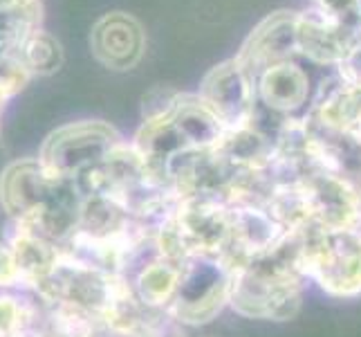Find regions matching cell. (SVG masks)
<instances>
[{"instance_id":"1","label":"cell","mask_w":361,"mask_h":337,"mask_svg":"<svg viewBox=\"0 0 361 337\" xmlns=\"http://www.w3.org/2000/svg\"><path fill=\"white\" fill-rule=\"evenodd\" d=\"M0 207L11 223L61 247L79 230L83 194L74 180L49 176L39 158H23L0 173Z\"/></svg>"},{"instance_id":"14","label":"cell","mask_w":361,"mask_h":337,"mask_svg":"<svg viewBox=\"0 0 361 337\" xmlns=\"http://www.w3.org/2000/svg\"><path fill=\"white\" fill-rule=\"evenodd\" d=\"M18 59L30 70L32 77H45V74H54L61 68V64H63V49H61V43L52 34L39 30L23 45Z\"/></svg>"},{"instance_id":"9","label":"cell","mask_w":361,"mask_h":337,"mask_svg":"<svg viewBox=\"0 0 361 337\" xmlns=\"http://www.w3.org/2000/svg\"><path fill=\"white\" fill-rule=\"evenodd\" d=\"M292 54H296V14L276 11L249 34L235 59L249 74L258 77L263 70L292 59Z\"/></svg>"},{"instance_id":"8","label":"cell","mask_w":361,"mask_h":337,"mask_svg":"<svg viewBox=\"0 0 361 337\" xmlns=\"http://www.w3.org/2000/svg\"><path fill=\"white\" fill-rule=\"evenodd\" d=\"M90 47L102 66L110 70H130L144 57L146 36L137 18L123 11H110L94 23Z\"/></svg>"},{"instance_id":"15","label":"cell","mask_w":361,"mask_h":337,"mask_svg":"<svg viewBox=\"0 0 361 337\" xmlns=\"http://www.w3.org/2000/svg\"><path fill=\"white\" fill-rule=\"evenodd\" d=\"M0 288H18L20 290L16 264H14V256H11L7 243H0Z\"/></svg>"},{"instance_id":"2","label":"cell","mask_w":361,"mask_h":337,"mask_svg":"<svg viewBox=\"0 0 361 337\" xmlns=\"http://www.w3.org/2000/svg\"><path fill=\"white\" fill-rule=\"evenodd\" d=\"M305 232V230H303ZM303 232H290L269 252L247 259L233 270L229 306L249 319H290L301 306Z\"/></svg>"},{"instance_id":"11","label":"cell","mask_w":361,"mask_h":337,"mask_svg":"<svg viewBox=\"0 0 361 337\" xmlns=\"http://www.w3.org/2000/svg\"><path fill=\"white\" fill-rule=\"evenodd\" d=\"M11 256H14L20 290L36 292L54 272L61 259V247L34 230L20 223L9 220V232L5 239Z\"/></svg>"},{"instance_id":"4","label":"cell","mask_w":361,"mask_h":337,"mask_svg":"<svg viewBox=\"0 0 361 337\" xmlns=\"http://www.w3.org/2000/svg\"><path fill=\"white\" fill-rule=\"evenodd\" d=\"M123 142L115 126L102 119H81L52 131L39 151L41 167L54 178L77 182Z\"/></svg>"},{"instance_id":"10","label":"cell","mask_w":361,"mask_h":337,"mask_svg":"<svg viewBox=\"0 0 361 337\" xmlns=\"http://www.w3.org/2000/svg\"><path fill=\"white\" fill-rule=\"evenodd\" d=\"M258 106L279 119L294 117L310 99L307 72L292 59L263 70L256 77Z\"/></svg>"},{"instance_id":"3","label":"cell","mask_w":361,"mask_h":337,"mask_svg":"<svg viewBox=\"0 0 361 337\" xmlns=\"http://www.w3.org/2000/svg\"><path fill=\"white\" fill-rule=\"evenodd\" d=\"M305 279L339 299L361 295V223L345 230L307 227L301 243Z\"/></svg>"},{"instance_id":"16","label":"cell","mask_w":361,"mask_h":337,"mask_svg":"<svg viewBox=\"0 0 361 337\" xmlns=\"http://www.w3.org/2000/svg\"><path fill=\"white\" fill-rule=\"evenodd\" d=\"M41 0H0V11H18L32 5H39Z\"/></svg>"},{"instance_id":"13","label":"cell","mask_w":361,"mask_h":337,"mask_svg":"<svg viewBox=\"0 0 361 337\" xmlns=\"http://www.w3.org/2000/svg\"><path fill=\"white\" fill-rule=\"evenodd\" d=\"M43 324V302L34 292L0 288V337H25Z\"/></svg>"},{"instance_id":"5","label":"cell","mask_w":361,"mask_h":337,"mask_svg":"<svg viewBox=\"0 0 361 337\" xmlns=\"http://www.w3.org/2000/svg\"><path fill=\"white\" fill-rule=\"evenodd\" d=\"M233 268L222 256H191L182 264V281L169 317L178 324L200 326L229 304Z\"/></svg>"},{"instance_id":"12","label":"cell","mask_w":361,"mask_h":337,"mask_svg":"<svg viewBox=\"0 0 361 337\" xmlns=\"http://www.w3.org/2000/svg\"><path fill=\"white\" fill-rule=\"evenodd\" d=\"M180 281L182 264L161 256H153L151 261H146L130 277L137 299L153 313H169V308L178 297Z\"/></svg>"},{"instance_id":"7","label":"cell","mask_w":361,"mask_h":337,"mask_svg":"<svg viewBox=\"0 0 361 337\" xmlns=\"http://www.w3.org/2000/svg\"><path fill=\"white\" fill-rule=\"evenodd\" d=\"M361 30L345 28L319 9L296 14V54L312 64L341 68L357 52Z\"/></svg>"},{"instance_id":"6","label":"cell","mask_w":361,"mask_h":337,"mask_svg":"<svg viewBox=\"0 0 361 337\" xmlns=\"http://www.w3.org/2000/svg\"><path fill=\"white\" fill-rule=\"evenodd\" d=\"M200 97L220 117L225 129L252 124L258 112L256 77L249 74L238 59H229L211 70L200 88Z\"/></svg>"}]
</instances>
